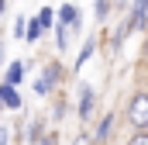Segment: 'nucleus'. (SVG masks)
I'll return each mask as SVG.
<instances>
[{
  "label": "nucleus",
  "mask_w": 148,
  "mask_h": 145,
  "mask_svg": "<svg viewBox=\"0 0 148 145\" xmlns=\"http://www.w3.org/2000/svg\"><path fill=\"white\" fill-rule=\"evenodd\" d=\"M66 79V66L59 62V59H52V62H45L41 72H38V79L31 83V90H35V97H52L55 90H59V83Z\"/></svg>",
  "instance_id": "f257e3e1"
},
{
  "label": "nucleus",
  "mask_w": 148,
  "mask_h": 145,
  "mask_svg": "<svg viewBox=\"0 0 148 145\" xmlns=\"http://www.w3.org/2000/svg\"><path fill=\"white\" fill-rule=\"evenodd\" d=\"M124 121L134 128V131H148V90H138L127 97L124 104Z\"/></svg>",
  "instance_id": "f03ea898"
},
{
  "label": "nucleus",
  "mask_w": 148,
  "mask_h": 145,
  "mask_svg": "<svg viewBox=\"0 0 148 145\" xmlns=\"http://www.w3.org/2000/svg\"><path fill=\"white\" fill-rule=\"evenodd\" d=\"M55 24H66L69 31H79L83 28V10L76 7L73 0H62V7L55 10Z\"/></svg>",
  "instance_id": "7ed1b4c3"
},
{
  "label": "nucleus",
  "mask_w": 148,
  "mask_h": 145,
  "mask_svg": "<svg viewBox=\"0 0 148 145\" xmlns=\"http://www.w3.org/2000/svg\"><path fill=\"white\" fill-rule=\"evenodd\" d=\"M93 110H97V93H93V86H90V83H79V100H76L79 121H90Z\"/></svg>",
  "instance_id": "20e7f679"
},
{
  "label": "nucleus",
  "mask_w": 148,
  "mask_h": 145,
  "mask_svg": "<svg viewBox=\"0 0 148 145\" xmlns=\"http://www.w3.org/2000/svg\"><path fill=\"white\" fill-rule=\"evenodd\" d=\"M31 69V62H24V59H10L7 66H3V79L0 83H10V86H21L24 83V76Z\"/></svg>",
  "instance_id": "39448f33"
},
{
  "label": "nucleus",
  "mask_w": 148,
  "mask_h": 145,
  "mask_svg": "<svg viewBox=\"0 0 148 145\" xmlns=\"http://www.w3.org/2000/svg\"><path fill=\"white\" fill-rule=\"evenodd\" d=\"M21 107H24L21 90L10 86V83H0V110H21Z\"/></svg>",
  "instance_id": "423d86ee"
},
{
  "label": "nucleus",
  "mask_w": 148,
  "mask_h": 145,
  "mask_svg": "<svg viewBox=\"0 0 148 145\" xmlns=\"http://www.w3.org/2000/svg\"><path fill=\"white\" fill-rule=\"evenodd\" d=\"M145 24H148V0H134V7L127 14V28L131 31H141Z\"/></svg>",
  "instance_id": "0eeeda50"
},
{
  "label": "nucleus",
  "mask_w": 148,
  "mask_h": 145,
  "mask_svg": "<svg viewBox=\"0 0 148 145\" xmlns=\"http://www.w3.org/2000/svg\"><path fill=\"white\" fill-rule=\"evenodd\" d=\"M114 121H117V117H114V110H107V114L97 121V128H93V142H97V145H107V142H110Z\"/></svg>",
  "instance_id": "6e6552de"
},
{
  "label": "nucleus",
  "mask_w": 148,
  "mask_h": 145,
  "mask_svg": "<svg viewBox=\"0 0 148 145\" xmlns=\"http://www.w3.org/2000/svg\"><path fill=\"white\" fill-rule=\"evenodd\" d=\"M97 52V38H86L83 41V48H79V55H76V62H73V72H79L86 62H90V55Z\"/></svg>",
  "instance_id": "1a4fd4ad"
},
{
  "label": "nucleus",
  "mask_w": 148,
  "mask_h": 145,
  "mask_svg": "<svg viewBox=\"0 0 148 145\" xmlns=\"http://www.w3.org/2000/svg\"><path fill=\"white\" fill-rule=\"evenodd\" d=\"M31 21L41 28V35H45V31H52V28H55V10H52V7H41V10H38Z\"/></svg>",
  "instance_id": "9d476101"
},
{
  "label": "nucleus",
  "mask_w": 148,
  "mask_h": 145,
  "mask_svg": "<svg viewBox=\"0 0 148 145\" xmlns=\"http://www.w3.org/2000/svg\"><path fill=\"white\" fill-rule=\"evenodd\" d=\"M110 7H114V0H93V17H97V24H103V21H107Z\"/></svg>",
  "instance_id": "9b49d317"
},
{
  "label": "nucleus",
  "mask_w": 148,
  "mask_h": 145,
  "mask_svg": "<svg viewBox=\"0 0 148 145\" xmlns=\"http://www.w3.org/2000/svg\"><path fill=\"white\" fill-rule=\"evenodd\" d=\"M52 31H55V48L66 52V48H69V28H66V24H55Z\"/></svg>",
  "instance_id": "f8f14e48"
},
{
  "label": "nucleus",
  "mask_w": 148,
  "mask_h": 145,
  "mask_svg": "<svg viewBox=\"0 0 148 145\" xmlns=\"http://www.w3.org/2000/svg\"><path fill=\"white\" fill-rule=\"evenodd\" d=\"M24 31H28V17H24V14H17V17H14V28H10V35L24 41Z\"/></svg>",
  "instance_id": "ddd939ff"
},
{
  "label": "nucleus",
  "mask_w": 148,
  "mask_h": 145,
  "mask_svg": "<svg viewBox=\"0 0 148 145\" xmlns=\"http://www.w3.org/2000/svg\"><path fill=\"white\" fill-rule=\"evenodd\" d=\"M66 114H69V104H66V100H55V110H52V121H62Z\"/></svg>",
  "instance_id": "4468645a"
},
{
  "label": "nucleus",
  "mask_w": 148,
  "mask_h": 145,
  "mask_svg": "<svg viewBox=\"0 0 148 145\" xmlns=\"http://www.w3.org/2000/svg\"><path fill=\"white\" fill-rule=\"evenodd\" d=\"M124 145H148V131H134V135H131Z\"/></svg>",
  "instance_id": "2eb2a0df"
},
{
  "label": "nucleus",
  "mask_w": 148,
  "mask_h": 145,
  "mask_svg": "<svg viewBox=\"0 0 148 145\" xmlns=\"http://www.w3.org/2000/svg\"><path fill=\"white\" fill-rule=\"evenodd\" d=\"M73 145H97V142H93V135H90V131H79V135L73 138Z\"/></svg>",
  "instance_id": "dca6fc26"
},
{
  "label": "nucleus",
  "mask_w": 148,
  "mask_h": 145,
  "mask_svg": "<svg viewBox=\"0 0 148 145\" xmlns=\"http://www.w3.org/2000/svg\"><path fill=\"white\" fill-rule=\"evenodd\" d=\"M10 142H14V131L7 124H0V145H10Z\"/></svg>",
  "instance_id": "f3484780"
},
{
  "label": "nucleus",
  "mask_w": 148,
  "mask_h": 145,
  "mask_svg": "<svg viewBox=\"0 0 148 145\" xmlns=\"http://www.w3.org/2000/svg\"><path fill=\"white\" fill-rule=\"evenodd\" d=\"M38 145H59V131H55V128H52V131H45V138H41Z\"/></svg>",
  "instance_id": "a211bd4d"
},
{
  "label": "nucleus",
  "mask_w": 148,
  "mask_h": 145,
  "mask_svg": "<svg viewBox=\"0 0 148 145\" xmlns=\"http://www.w3.org/2000/svg\"><path fill=\"white\" fill-rule=\"evenodd\" d=\"M0 66H7V41L0 38Z\"/></svg>",
  "instance_id": "6ab92c4d"
},
{
  "label": "nucleus",
  "mask_w": 148,
  "mask_h": 145,
  "mask_svg": "<svg viewBox=\"0 0 148 145\" xmlns=\"http://www.w3.org/2000/svg\"><path fill=\"white\" fill-rule=\"evenodd\" d=\"M7 3H10V0H0V21H3V14H7Z\"/></svg>",
  "instance_id": "aec40b11"
},
{
  "label": "nucleus",
  "mask_w": 148,
  "mask_h": 145,
  "mask_svg": "<svg viewBox=\"0 0 148 145\" xmlns=\"http://www.w3.org/2000/svg\"><path fill=\"white\" fill-rule=\"evenodd\" d=\"M141 52H145V59H148V38H145V45H141Z\"/></svg>",
  "instance_id": "412c9836"
}]
</instances>
